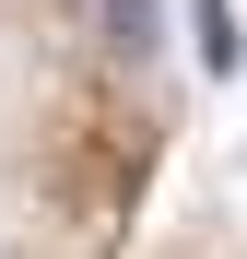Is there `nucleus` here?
Segmentation results:
<instances>
[{"label": "nucleus", "instance_id": "nucleus-1", "mask_svg": "<svg viewBox=\"0 0 247 259\" xmlns=\"http://www.w3.org/2000/svg\"><path fill=\"white\" fill-rule=\"evenodd\" d=\"M188 59H200V82H235L247 71V12L235 0H188Z\"/></svg>", "mask_w": 247, "mask_h": 259}, {"label": "nucleus", "instance_id": "nucleus-2", "mask_svg": "<svg viewBox=\"0 0 247 259\" xmlns=\"http://www.w3.org/2000/svg\"><path fill=\"white\" fill-rule=\"evenodd\" d=\"M94 24H106V48H118V59H141L153 35H165V12H153V0H94Z\"/></svg>", "mask_w": 247, "mask_h": 259}]
</instances>
